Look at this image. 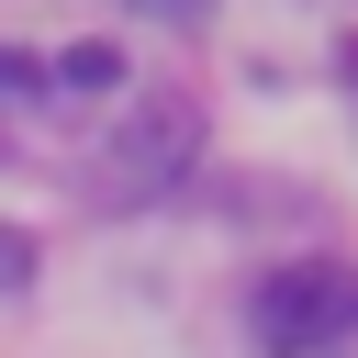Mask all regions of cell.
I'll list each match as a JSON object with an SVG mask.
<instances>
[{"label": "cell", "instance_id": "obj_1", "mask_svg": "<svg viewBox=\"0 0 358 358\" xmlns=\"http://www.w3.org/2000/svg\"><path fill=\"white\" fill-rule=\"evenodd\" d=\"M190 157H201V101H190V90H134V112H123V123H112V145H101V168H112V190H123V201L179 190V179H190Z\"/></svg>", "mask_w": 358, "mask_h": 358}, {"label": "cell", "instance_id": "obj_2", "mask_svg": "<svg viewBox=\"0 0 358 358\" xmlns=\"http://www.w3.org/2000/svg\"><path fill=\"white\" fill-rule=\"evenodd\" d=\"M358 324V291L336 280V268H268L257 280V336H268V358H313V347H336Z\"/></svg>", "mask_w": 358, "mask_h": 358}, {"label": "cell", "instance_id": "obj_3", "mask_svg": "<svg viewBox=\"0 0 358 358\" xmlns=\"http://www.w3.org/2000/svg\"><path fill=\"white\" fill-rule=\"evenodd\" d=\"M56 78H67V90H123V56H112V45H67Z\"/></svg>", "mask_w": 358, "mask_h": 358}, {"label": "cell", "instance_id": "obj_4", "mask_svg": "<svg viewBox=\"0 0 358 358\" xmlns=\"http://www.w3.org/2000/svg\"><path fill=\"white\" fill-rule=\"evenodd\" d=\"M134 11H157V22H190V11H201V0H134Z\"/></svg>", "mask_w": 358, "mask_h": 358}]
</instances>
